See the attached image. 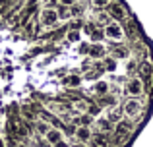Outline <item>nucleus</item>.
<instances>
[{
  "label": "nucleus",
  "mask_w": 153,
  "mask_h": 147,
  "mask_svg": "<svg viewBox=\"0 0 153 147\" xmlns=\"http://www.w3.org/2000/svg\"><path fill=\"white\" fill-rule=\"evenodd\" d=\"M76 137H78L79 143H87V141L91 140V130L89 128H83V126H79V128H76Z\"/></svg>",
  "instance_id": "nucleus-9"
},
{
  "label": "nucleus",
  "mask_w": 153,
  "mask_h": 147,
  "mask_svg": "<svg viewBox=\"0 0 153 147\" xmlns=\"http://www.w3.org/2000/svg\"><path fill=\"white\" fill-rule=\"evenodd\" d=\"M49 130H51V128H49V124H47V122H41V120L37 122V132H39V134H43V136H45Z\"/></svg>",
  "instance_id": "nucleus-22"
},
{
  "label": "nucleus",
  "mask_w": 153,
  "mask_h": 147,
  "mask_svg": "<svg viewBox=\"0 0 153 147\" xmlns=\"http://www.w3.org/2000/svg\"><path fill=\"white\" fill-rule=\"evenodd\" d=\"M56 21H58L56 10H52V8H45V10L41 12V23H43V25H54Z\"/></svg>",
  "instance_id": "nucleus-4"
},
{
  "label": "nucleus",
  "mask_w": 153,
  "mask_h": 147,
  "mask_svg": "<svg viewBox=\"0 0 153 147\" xmlns=\"http://www.w3.org/2000/svg\"><path fill=\"white\" fill-rule=\"evenodd\" d=\"M140 74H142V79H146V81H151L153 78V64L151 62H142L140 64Z\"/></svg>",
  "instance_id": "nucleus-8"
},
{
  "label": "nucleus",
  "mask_w": 153,
  "mask_h": 147,
  "mask_svg": "<svg viewBox=\"0 0 153 147\" xmlns=\"http://www.w3.org/2000/svg\"><path fill=\"white\" fill-rule=\"evenodd\" d=\"M93 91L99 95V97H103V95L108 93V83L107 81H97V83H95V87H93Z\"/></svg>",
  "instance_id": "nucleus-12"
},
{
  "label": "nucleus",
  "mask_w": 153,
  "mask_h": 147,
  "mask_svg": "<svg viewBox=\"0 0 153 147\" xmlns=\"http://www.w3.org/2000/svg\"><path fill=\"white\" fill-rule=\"evenodd\" d=\"M0 147H4V141H2V137H0Z\"/></svg>",
  "instance_id": "nucleus-33"
},
{
  "label": "nucleus",
  "mask_w": 153,
  "mask_h": 147,
  "mask_svg": "<svg viewBox=\"0 0 153 147\" xmlns=\"http://www.w3.org/2000/svg\"><path fill=\"white\" fill-rule=\"evenodd\" d=\"M107 120L111 122V124H118V122L122 120V109H120V106H116V109L108 110V114H107Z\"/></svg>",
  "instance_id": "nucleus-11"
},
{
  "label": "nucleus",
  "mask_w": 153,
  "mask_h": 147,
  "mask_svg": "<svg viewBox=\"0 0 153 147\" xmlns=\"http://www.w3.org/2000/svg\"><path fill=\"white\" fill-rule=\"evenodd\" d=\"M143 112V105L140 99L136 97H130L124 101V106H122V114H126L128 118H132V120H138L140 116H142Z\"/></svg>",
  "instance_id": "nucleus-1"
},
{
  "label": "nucleus",
  "mask_w": 153,
  "mask_h": 147,
  "mask_svg": "<svg viewBox=\"0 0 153 147\" xmlns=\"http://www.w3.org/2000/svg\"><path fill=\"white\" fill-rule=\"evenodd\" d=\"M108 14L114 19H122L124 16H126V12H124V8L120 6V4H111V6H108Z\"/></svg>",
  "instance_id": "nucleus-10"
},
{
  "label": "nucleus",
  "mask_w": 153,
  "mask_h": 147,
  "mask_svg": "<svg viewBox=\"0 0 153 147\" xmlns=\"http://www.w3.org/2000/svg\"><path fill=\"white\" fill-rule=\"evenodd\" d=\"M89 141H91L93 147H111V140H108V136H107V134H101V132L91 134Z\"/></svg>",
  "instance_id": "nucleus-6"
},
{
  "label": "nucleus",
  "mask_w": 153,
  "mask_h": 147,
  "mask_svg": "<svg viewBox=\"0 0 153 147\" xmlns=\"http://www.w3.org/2000/svg\"><path fill=\"white\" fill-rule=\"evenodd\" d=\"M103 68L107 70V72H114L116 70V60L114 58H105L103 60Z\"/></svg>",
  "instance_id": "nucleus-16"
},
{
  "label": "nucleus",
  "mask_w": 153,
  "mask_h": 147,
  "mask_svg": "<svg viewBox=\"0 0 153 147\" xmlns=\"http://www.w3.org/2000/svg\"><path fill=\"white\" fill-rule=\"evenodd\" d=\"M52 147H70V145H68L66 141L62 140V141H58V143H54V145H52Z\"/></svg>",
  "instance_id": "nucleus-28"
},
{
  "label": "nucleus",
  "mask_w": 153,
  "mask_h": 147,
  "mask_svg": "<svg viewBox=\"0 0 153 147\" xmlns=\"http://www.w3.org/2000/svg\"><path fill=\"white\" fill-rule=\"evenodd\" d=\"M16 147H29V145H25V143H18Z\"/></svg>",
  "instance_id": "nucleus-32"
},
{
  "label": "nucleus",
  "mask_w": 153,
  "mask_h": 147,
  "mask_svg": "<svg viewBox=\"0 0 153 147\" xmlns=\"http://www.w3.org/2000/svg\"><path fill=\"white\" fill-rule=\"evenodd\" d=\"M93 29H95V25H93V23H89V25H85V33H87V35H89V33H91Z\"/></svg>",
  "instance_id": "nucleus-29"
},
{
  "label": "nucleus",
  "mask_w": 153,
  "mask_h": 147,
  "mask_svg": "<svg viewBox=\"0 0 153 147\" xmlns=\"http://www.w3.org/2000/svg\"><path fill=\"white\" fill-rule=\"evenodd\" d=\"M78 122H79V126H83V128H89L91 122H93V118H91L89 114H82V116L78 118Z\"/></svg>",
  "instance_id": "nucleus-17"
},
{
  "label": "nucleus",
  "mask_w": 153,
  "mask_h": 147,
  "mask_svg": "<svg viewBox=\"0 0 153 147\" xmlns=\"http://www.w3.org/2000/svg\"><path fill=\"white\" fill-rule=\"evenodd\" d=\"M101 103H103V105H99V106H112V105H114V97H111V95H103V97H101Z\"/></svg>",
  "instance_id": "nucleus-19"
},
{
  "label": "nucleus",
  "mask_w": 153,
  "mask_h": 147,
  "mask_svg": "<svg viewBox=\"0 0 153 147\" xmlns=\"http://www.w3.org/2000/svg\"><path fill=\"white\" fill-rule=\"evenodd\" d=\"M74 105H76V110H78V112H85L87 110V103L85 101H76Z\"/></svg>",
  "instance_id": "nucleus-23"
},
{
  "label": "nucleus",
  "mask_w": 153,
  "mask_h": 147,
  "mask_svg": "<svg viewBox=\"0 0 153 147\" xmlns=\"http://www.w3.org/2000/svg\"><path fill=\"white\" fill-rule=\"evenodd\" d=\"M97 126H99V130H101V134L112 132V124L107 120V118H99V120H97Z\"/></svg>",
  "instance_id": "nucleus-13"
},
{
  "label": "nucleus",
  "mask_w": 153,
  "mask_h": 147,
  "mask_svg": "<svg viewBox=\"0 0 153 147\" xmlns=\"http://www.w3.org/2000/svg\"><path fill=\"white\" fill-rule=\"evenodd\" d=\"M64 83H68V85H78V83H79V78H78V75H70V78H68Z\"/></svg>",
  "instance_id": "nucleus-25"
},
{
  "label": "nucleus",
  "mask_w": 153,
  "mask_h": 147,
  "mask_svg": "<svg viewBox=\"0 0 153 147\" xmlns=\"http://www.w3.org/2000/svg\"><path fill=\"white\" fill-rule=\"evenodd\" d=\"M89 116H97L99 112H101V106L99 105H87V110H85Z\"/></svg>",
  "instance_id": "nucleus-20"
},
{
  "label": "nucleus",
  "mask_w": 153,
  "mask_h": 147,
  "mask_svg": "<svg viewBox=\"0 0 153 147\" xmlns=\"http://www.w3.org/2000/svg\"><path fill=\"white\" fill-rule=\"evenodd\" d=\"M112 130H114V136L118 137V141H120V140H124V137L130 134L132 124H130V122H126V120H120L118 124H116V128H112Z\"/></svg>",
  "instance_id": "nucleus-5"
},
{
  "label": "nucleus",
  "mask_w": 153,
  "mask_h": 147,
  "mask_svg": "<svg viewBox=\"0 0 153 147\" xmlns=\"http://www.w3.org/2000/svg\"><path fill=\"white\" fill-rule=\"evenodd\" d=\"M74 147H87V145H85V143H79V141H78V143H76Z\"/></svg>",
  "instance_id": "nucleus-31"
},
{
  "label": "nucleus",
  "mask_w": 153,
  "mask_h": 147,
  "mask_svg": "<svg viewBox=\"0 0 153 147\" xmlns=\"http://www.w3.org/2000/svg\"><path fill=\"white\" fill-rule=\"evenodd\" d=\"M47 109H49L52 114H62V116H64V106L60 105V103H54V101H51L49 105H47Z\"/></svg>",
  "instance_id": "nucleus-15"
},
{
  "label": "nucleus",
  "mask_w": 153,
  "mask_h": 147,
  "mask_svg": "<svg viewBox=\"0 0 153 147\" xmlns=\"http://www.w3.org/2000/svg\"><path fill=\"white\" fill-rule=\"evenodd\" d=\"M116 56H126V50H116Z\"/></svg>",
  "instance_id": "nucleus-30"
},
{
  "label": "nucleus",
  "mask_w": 153,
  "mask_h": 147,
  "mask_svg": "<svg viewBox=\"0 0 153 147\" xmlns=\"http://www.w3.org/2000/svg\"><path fill=\"white\" fill-rule=\"evenodd\" d=\"M124 89H126L128 95H132V97L138 99L140 95L143 93V81L140 78H132V79H128V81H126V87H124Z\"/></svg>",
  "instance_id": "nucleus-2"
},
{
  "label": "nucleus",
  "mask_w": 153,
  "mask_h": 147,
  "mask_svg": "<svg viewBox=\"0 0 153 147\" xmlns=\"http://www.w3.org/2000/svg\"><path fill=\"white\" fill-rule=\"evenodd\" d=\"M87 52H89L91 58H99V56H103V54H105V49H103L101 45H93V47L87 49Z\"/></svg>",
  "instance_id": "nucleus-14"
},
{
  "label": "nucleus",
  "mask_w": 153,
  "mask_h": 147,
  "mask_svg": "<svg viewBox=\"0 0 153 147\" xmlns=\"http://www.w3.org/2000/svg\"><path fill=\"white\" fill-rule=\"evenodd\" d=\"M68 41H72V43L79 41V33H78V29H72L70 33H68Z\"/></svg>",
  "instance_id": "nucleus-24"
},
{
  "label": "nucleus",
  "mask_w": 153,
  "mask_h": 147,
  "mask_svg": "<svg viewBox=\"0 0 153 147\" xmlns=\"http://www.w3.org/2000/svg\"><path fill=\"white\" fill-rule=\"evenodd\" d=\"M103 33L107 35L108 39H114V41H120V39L124 37V31H122V27H120L118 23H108V25L105 27Z\"/></svg>",
  "instance_id": "nucleus-3"
},
{
  "label": "nucleus",
  "mask_w": 153,
  "mask_h": 147,
  "mask_svg": "<svg viewBox=\"0 0 153 147\" xmlns=\"http://www.w3.org/2000/svg\"><path fill=\"white\" fill-rule=\"evenodd\" d=\"M45 140H47V143L54 145V143H58V141H62V132H60L58 128H51L49 132L45 134Z\"/></svg>",
  "instance_id": "nucleus-7"
},
{
  "label": "nucleus",
  "mask_w": 153,
  "mask_h": 147,
  "mask_svg": "<svg viewBox=\"0 0 153 147\" xmlns=\"http://www.w3.org/2000/svg\"><path fill=\"white\" fill-rule=\"evenodd\" d=\"M93 4H95L97 8H105V6L108 4V0H93Z\"/></svg>",
  "instance_id": "nucleus-26"
},
{
  "label": "nucleus",
  "mask_w": 153,
  "mask_h": 147,
  "mask_svg": "<svg viewBox=\"0 0 153 147\" xmlns=\"http://www.w3.org/2000/svg\"><path fill=\"white\" fill-rule=\"evenodd\" d=\"M91 41H101V39L105 37V33H103V29H93L91 31Z\"/></svg>",
  "instance_id": "nucleus-21"
},
{
  "label": "nucleus",
  "mask_w": 153,
  "mask_h": 147,
  "mask_svg": "<svg viewBox=\"0 0 153 147\" xmlns=\"http://www.w3.org/2000/svg\"><path fill=\"white\" fill-rule=\"evenodd\" d=\"M56 16H58L60 19H68L72 16V10L70 8H60V10H56Z\"/></svg>",
  "instance_id": "nucleus-18"
},
{
  "label": "nucleus",
  "mask_w": 153,
  "mask_h": 147,
  "mask_svg": "<svg viewBox=\"0 0 153 147\" xmlns=\"http://www.w3.org/2000/svg\"><path fill=\"white\" fill-rule=\"evenodd\" d=\"M60 4H62V8H70L74 4V0H60Z\"/></svg>",
  "instance_id": "nucleus-27"
}]
</instances>
